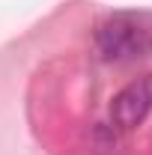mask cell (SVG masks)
Instances as JSON below:
<instances>
[{
	"instance_id": "2",
	"label": "cell",
	"mask_w": 152,
	"mask_h": 155,
	"mask_svg": "<svg viewBox=\"0 0 152 155\" xmlns=\"http://www.w3.org/2000/svg\"><path fill=\"white\" fill-rule=\"evenodd\" d=\"M152 114V75L134 78L111 98V125L116 131H134Z\"/></svg>"
},
{
	"instance_id": "1",
	"label": "cell",
	"mask_w": 152,
	"mask_h": 155,
	"mask_svg": "<svg viewBox=\"0 0 152 155\" xmlns=\"http://www.w3.org/2000/svg\"><path fill=\"white\" fill-rule=\"evenodd\" d=\"M95 48H98L101 60H107V63L140 60L152 51V33L137 15L119 12L95 30Z\"/></svg>"
}]
</instances>
